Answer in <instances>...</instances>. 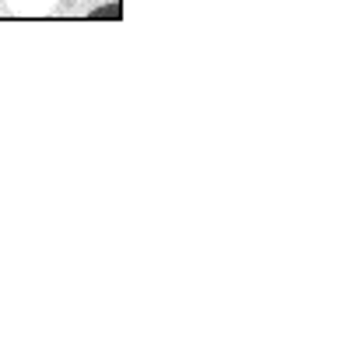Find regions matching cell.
Segmentation results:
<instances>
[{
    "mask_svg": "<svg viewBox=\"0 0 351 351\" xmlns=\"http://www.w3.org/2000/svg\"><path fill=\"white\" fill-rule=\"evenodd\" d=\"M92 18H95V21H99V18H112V21H120V18H123V8H120V4H106V8H95V11H92Z\"/></svg>",
    "mask_w": 351,
    "mask_h": 351,
    "instance_id": "1",
    "label": "cell"
}]
</instances>
